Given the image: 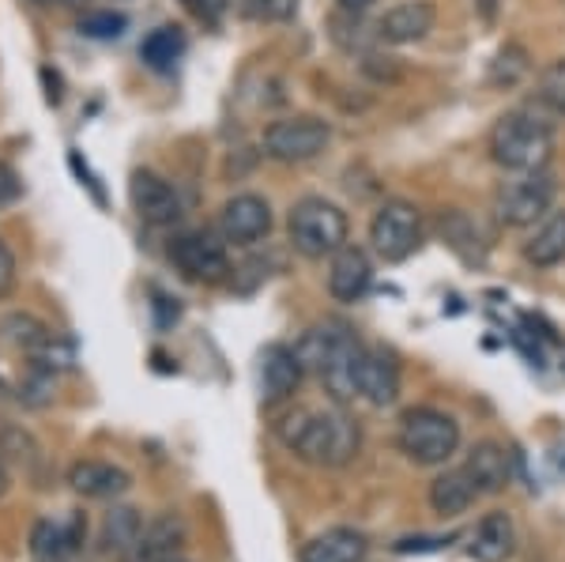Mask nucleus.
Here are the masks:
<instances>
[{
    "instance_id": "nucleus-10",
    "label": "nucleus",
    "mask_w": 565,
    "mask_h": 562,
    "mask_svg": "<svg viewBox=\"0 0 565 562\" xmlns=\"http://www.w3.org/2000/svg\"><path fill=\"white\" fill-rule=\"evenodd\" d=\"M302 359H298V351L290 343H268L257 359V385L264 407L287 404L302 385Z\"/></svg>"
},
{
    "instance_id": "nucleus-4",
    "label": "nucleus",
    "mask_w": 565,
    "mask_h": 562,
    "mask_svg": "<svg viewBox=\"0 0 565 562\" xmlns=\"http://www.w3.org/2000/svg\"><path fill=\"white\" fill-rule=\"evenodd\" d=\"M287 234H290V246L302 253L306 261H324L348 246L351 223L340 204L324 201V197H302V201L290 208Z\"/></svg>"
},
{
    "instance_id": "nucleus-17",
    "label": "nucleus",
    "mask_w": 565,
    "mask_h": 562,
    "mask_svg": "<svg viewBox=\"0 0 565 562\" xmlns=\"http://www.w3.org/2000/svg\"><path fill=\"white\" fill-rule=\"evenodd\" d=\"M68 487L84 498H95V502H109V498H121L129 491L132 476L109 460H76L68 468Z\"/></svg>"
},
{
    "instance_id": "nucleus-21",
    "label": "nucleus",
    "mask_w": 565,
    "mask_h": 562,
    "mask_svg": "<svg viewBox=\"0 0 565 562\" xmlns=\"http://www.w3.org/2000/svg\"><path fill=\"white\" fill-rule=\"evenodd\" d=\"M524 261L535 268H558L565 261V208H551L524 238Z\"/></svg>"
},
{
    "instance_id": "nucleus-28",
    "label": "nucleus",
    "mask_w": 565,
    "mask_h": 562,
    "mask_svg": "<svg viewBox=\"0 0 565 562\" xmlns=\"http://www.w3.org/2000/svg\"><path fill=\"white\" fill-rule=\"evenodd\" d=\"M125 31H129V15L114 12V8H103V12H87L84 20H79V34H87V39H98V42L121 39Z\"/></svg>"
},
{
    "instance_id": "nucleus-22",
    "label": "nucleus",
    "mask_w": 565,
    "mask_h": 562,
    "mask_svg": "<svg viewBox=\"0 0 565 562\" xmlns=\"http://www.w3.org/2000/svg\"><path fill=\"white\" fill-rule=\"evenodd\" d=\"M426 498H430V510L437 513V518H460V513H468L471 506L479 502V491L460 465V468H445L441 476H434Z\"/></svg>"
},
{
    "instance_id": "nucleus-11",
    "label": "nucleus",
    "mask_w": 565,
    "mask_h": 562,
    "mask_svg": "<svg viewBox=\"0 0 565 562\" xmlns=\"http://www.w3.org/2000/svg\"><path fill=\"white\" fill-rule=\"evenodd\" d=\"M271 223H276L271 204L257 193L231 197V201L223 204V212H218V231H223V238L231 242V246H257V242H264L271 234Z\"/></svg>"
},
{
    "instance_id": "nucleus-5",
    "label": "nucleus",
    "mask_w": 565,
    "mask_h": 562,
    "mask_svg": "<svg viewBox=\"0 0 565 562\" xmlns=\"http://www.w3.org/2000/svg\"><path fill=\"white\" fill-rule=\"evenodd\" d=\"M554 193H558V181H554L551 170H527V174L501 181L494 197L498 223L527 231V226H535L554 208Z\"/></svg>"
},
{
    "instance_id": "nucleus-38",
    "label": "nucleus",
    "mask_w": 565,
    "mask_h": 562,
    "mask_svg": "<svg viewBox=\"0 0 565 562\" xmlns=\"http://www.w3.org/2000/svg\"><path fill=\"white\" fill-rule=\"evenodd\" d=\"M167 562H189V559H181V555H178V559H167Z\"/></svg>"
},
{
    "instance_id": "nucleus-8",
    "label": "nucleus",
    "mask_w": 565,
    "mask_h": 562,
    "mask_svg": "<svg viewBox=\"0 0 565 562\" xmlns=\"http://www.w3.org/2000/svg\"><path fill=\"white\" fill-rule=\"evenodd\" d=\"M170 261L185 279L193 284H226L231 279V257H226V246L207 231H185L170 242Z\"/></svg>"
},
{
    "instance_id": "nucleus-34",
    "label": "nucleus",
    "mask_w": 565,
    "mask_h": 562,
    "mask_svg": "<svg viewBox=\"0 0 565 562\" xmlns=\"http://www.w3.org/2000/svg\"><path fill=\"white\" fill-rule=\"evenodd\" d=\"M370 4H373V0H340L343 12H366Z\"/></svg>"
},
{
    "instance_id": "nucleus-33",
    "label": "nucleus",
    "mask_w": 565,
    "mask_h": 562,
    "mask_svg": "<svg viewBox=\"0 0 565 562\" xmlns=\"http://www.w3.org/2000/svg\"><path fill=\"white\" fill-rule=\"evenodd\" d=\"M189 8L200 15V20H207V23H215L218 15L226 12V0H185Z\"/></svg>"
},
{
    "instance_id": "nucleus-15",
    "label": "nucleus",
    "mask_w": 565,
    "mask_h": 562,
    "mask_svg": "<svg viewBox=\"0 0 565 562\" xmlns=\"http://www.w3.org/2000/svg\"><path fill=\"white\" fill-rule=\"evenodd\" d=\"M468 555L476 562H509L516 555V524L505 510L482 513L468 537Z\"/></svg>"
},
{
    "instance_id": "nucleus-30",
    "label": "nucleus",
    "mask_w": 565,
    "mask_h": 562,
    "mask_svg": "<svg viewBox=\"0 0 565 562\" xmlns=\"http://www.w3.org/2000/svg\"><path fill=\"white\" fill-rule=\"evenodd\" d=\"M245 20H260V23H276L290 20L298 8V0H238Z\"/></svg>"
},
{
    "instance_id": "nucleus-9",
    "label": "nucleus",
    "mask_w": 565,
    "mask_h": 562,
    "mask_svg": "<svg viewBox=\"0 0 565 562\" xmlns=\"http://www.w3.org/2000/svg\"><path fill=\"white\" fill-rule=\"evenodd\" d=\"M354 389L359 396L373 407H392L399 401V389H404V374H399V359L392 356L381 343H366L354 367Z\"/></svg>"
},
{
    "instance_id": "nucleus-24",
    "label": "nucleus",
    "mask_w": 565,
    "mask_h": 562,
    "mask_svg": "<svg viewBox=\"0 0 565 562\" xmlns=\"http://www.w3.org/2000/svg\"><path fill=\"white\" fill-rule=\"evenodd\" d=\"M441 238L449 242V246L457 250L460 257H468V261L482 257V246H487V238H482L479 223L471 220V215L463 212V208H449V212L441 215Z\"/></svg>"
},
{
    "instance_id": "nucleus-36",
    "label": "nucleus",
    "mask_w": 565,
    "mask_h": 562,
    "mask_svg": "<svg viewBox=\"0 0 565 562\" xmlns=\"http://www.w3.org/2000/svg\"><path fill=\"white\" fill-rule=\"evenodd\" d=\"M34 4H42V8H50V4H68V0H34Z\"/></svg>"
},
{
    "instance_id": "nucleus-1",
    "label": "nucleus",
    "mask_w": 565,
    "mask_h": 562,
    "mask_svg": "<svg viewBox=\"0 0 565 562\" xmlns=\"http://www.w3.org/2000/svg\"><path fill=\"white\" fill-rule=\"evenodd\" d=\"M279 442L295 453L298 460L317 468H343L359 457L362 431L359 423L335 407H295L276 423Z\"/></svg>"
},
{
    "instance_id": "nucleus-37",
    "label": "nucleus",
    "mask_w": 565,
    "mask_h": 562,
    "mask_svg": "<svg viewBox=\"0 0 565 562\" xmlns=\"http://www.w3.org/2000/svg\"><path fill=\"white\" fill-rule=\"evenodd\" d=\"M8 396V382H4V374H0V401Z\"/></svg>"
},
{
    "instance_id": "nucleus-13",
    "label": "nucleus",
    "mask_w": 565,
    "mask_h": 562,
    "mask_svg": "<svg viewBox=\"0 0 565 562\" xmlns=\"http://www.w3.org/2000/svg\"><path fill=\"white\" fill-rule=\"evenodd\" d=\"M328 295L335 303H362L373 287V261L362 246H343L335 257H328Z\"/></svg>"
},
{
    "instance_id": "nucleus-18",
    "label": "nucleus",
    "mask_w": 565,
    "mask_h": 562,
    "mask_svg": "<svg viewBox=\"0 0 565 562\" xmlns=\"http://www.w3.org/2000/svg\"><path fill=\"white\" fill-rule=\"evenodd\" d=\"M463 473L471 476L479 498L498 495V491H505L509 479H513V457H509L505 446H498V442H479V446H471L468 460H463Z\"/></svg>"
},
{
    "instance_id": "nucleus-14",
    "label": "nucleus",
    "mask_w": 565,
    "mask_h": 562,
    "mask_svg": "<svg viewBox=\"0 0 565 562\" xmlns=\"http://www.w3.org/2000/svg\"><path fill=\"white\" fill-rule=\"evenodd\" d=\"M434 23H437L434 0H404V4H392L377 20V39L388 45H415L434 31Z\"/></svg>"
},
{
    "instance_id": "nucleus-2",
    "label": "nucleus",
    "mask_w": 565,
    "mask_h": 562,
    "mask_svg": "<svg viewBox=\"0 0 565 562\" xmlns=\"http://www.w3.org/2000/svg\"><path fill=\"white\" fill-rule=\"evenodd\" d=\"M490 159L509 174H527V170H546L554 151V129L546 117L535 110H509L501 114L490 129Z\"/></svg>"
},
{
    "instance_id": "nucleus-31",
    "label": "nucleus",
    "mask_w": 565,
    "mask_h": 562,
    "mask_svg": "<svg viewBox=\"0 0 565 562\" xmlns=\"http://www.w3.org/2000/svg\"><path fill=\"white\" fill-rule=\"evenodd\" d=\"M15 291V257L8 250V242L0 238V298H8Z\"/></svg>"
},
{
    "instance_id": "nucleus-19",
    "label": "nucleus",
    "mask_w": 565,
    "mask_h": 562,
    "mask_svg": "<svg viewBox=\"0 0 565 562\" xmlns=\"http://www.w3.org/2000/svg\"><path fill=\"white\" fill-rule=\"evenodd\" d=\"M84 537H87V521L79 513L68 521L45 518L31 529V555L39 562H65L84 543Z\"/></svg>"
},
{
    "instance_id": "nucleus-35",
    "label": "nucleus",
    "mask_w": 565,
    "mask_h": 562,
    "mask_svg": "<svg viewBox=\"0 0 565 562\" xmlns=\"http://www.w3.org/2000/svg\"><path fill=\"white\" fill-rule=\"evenodd\" d=\"M8 487H12V473H8L4 457H0V498H4V495H8Z\"/></svg>"
},
{
    "instance_id": "nucleus-23",
    "label": "nucleus",
    "mask_w": 565,
    "mask_h": 562,
    "mask_svg": "<svg viewBox=\"0 0 565 562\" xmlns=\"http://www.w3.org/2000/svg\"><path fill=\"white\" fill-rule=\"evenodd\" d=\"M140 532H143V513L132 510V506H114L103 521V551L117 562H129Z\"/></svg>"
},
{
    "instance_id": "nucleus-27",
    "label": "nucleus",
    "mask_w": 565,
    "mask_h": 562,
    "mask_svg": "<svg viewBox=\"0 0 565 562\" xmlns=\"http://www.w3.org/2000/svg\"><path fill=\"white\" fill-rule=\"evenodd\" d=\"M527 68H532V65H527V50H524V45H516V42H509V45H501L494 65H490V84H494V87H516L527 76Z\"/></svg>"
},
{
    "instance_id": "nucleus-32",
    "label": "nucleus",
    "mask_w": 565,
    "mask_h": 562,
    "mask_svg": "<svg viewBox=\"0 0 565 562\" xmlns=\"http://www.w3.org/2000/svg\"><path fill=\"white\" fill-rule=\"evenodd\" d=\"M15 197H20V178H15V170L8 167L4 159H0V208L12 204Z\"/></svg>"
},
{
    "instance_id": "nucleus-3",
    "label": "nucleus",
    "mask_w": 565,
    "mask_h": 562,
    "mask_svg": "<svg viewBox=\"0 0 565 562\" xmlns=\"http://www.w3.org/2000/svg\"><path fill=\"white\" fill-rule=\"evenodd\" d=\"M460 423L441 407H407L399 415L396 446L418 468H445L460 453Z\"/></svg>"
},
{
    "instance_id": "nucleus-20",
    "label": "nucleus",
    "mask_w": 565,
    "mask_h": 562,
    "mask_svg": "<svg viewBox=\"0 0 565 562\" xmlns=\"http://www.w3.org/2000/svg\"><path fill=\"white\" fill-rule=\"evenodd\" d=\"M370 540L359 529H328L302 543L298 562H366Z\"/></svg>"
},
{
    "instance_id": "nucleus-16",
    "label": "nucleus",
    "mask_w": 565,
    "mask_h": 562,
    "mask_svg": "<svg viewBox=\"0 0 565 562\" xmlns=\"http://www.w3.org/2000/svg\"><path fill=\"white\" fill-rule=\"evenodd\" d=\"M185 521H181V513L167 510L159 513V518L143 521V532L140 540H136V551L129 562H167V559H178L181 548H185Z\"/></svg>"
},
{
    "instance_id": "nucleus-26",
    "label": "nucleus",
    "mask_w": 565,
    "mask_h": 562,
    "mask_svg": "<svg viewBox=\"0 0 565 562\" xmlns=\"http://www.w3.org/2000/svg\"><path fill=\"white\" fill-rule=\"evenodd\" d=\"M0 337H4V343H12V348H20L23 356H34V351H39L42 343L53 337V332L45 329L39 317L12 314V317H4V321H0Z\"/></svg>"
},
{
    "instance_id": "nucleus-6",
    "label": "nucleus",
    "mask_w": 565,
    "mask_h": 562,
    "mask_svg": "<svg viewBox=\"0 0 565 562\" xmlns=\"http://www.w3.org/2000/svg\"><path fill=\"white\" fill-rule=\"evenodd\" d=\"M370 242L385 265L415 257L423 246V212L412 201H385L370 220Z\"/></svg>"
},
{
    "instance_id": "nucleus-7",
    "label": "nucleus",
    "mask_w": 565,
    "mask_h": 562,
    "mask_svg": "<svg viewBox=\"0 0 565 562\" xmlns=\"http://www.w3.org/2000/svg\"><path fill=\"white\" fill-rule=\"evenodd\" d=\"M332 140V125L321 121L313 114H295V117H279L264 129V156L282 162V167H295V162L317 159Z\"/></svg>"
},
{
    "instance_id": "nucleus-12",
    "label": "nucleus",
    "mask_w": 565,
    "mask_h": 562,
    "mask_svg": "<svg viewBox=\"0 0 565 562\" xmlns=\"http://www.w3.org/2000/svg\"><path fill=\"white\" fill-rule=\"evenodd\" d=\"M129 201L148 226H174L181 220V197L154 170H136L129 181Z\"/></svg>"
},
{
    "instance_id": "nucleus-25",
    "label": "nucleus",
    "mask_w": 565,
    "mask_h": 562,
    "mask_svg": "<svg viewBox=\"0 0 565 562\" xmlns=\"http://www.w3.org/2000/svg\"><path fill=\"white\" fill-rule=\"evenodd\" d=\"M185 53V34L178 31V26H159V31H151L148 39L140 42V57L143 65L154 68V72H167L174 68V61Z\"/></svg>"
},
{
    "instance_id": "nucleus-29",
    "label": "nucleus",
    "mask_w": 565,
    "mask_h": 562,
    "mask_svg": "<svg viewBox=\"0 0 565 562\" xmlns=\"http://www.w3.org/2000/svg\"><path fill=\"white\" fill-rule=\"evenodd\" d=\"M535 98H540L543 106H551L554 114H565V57L551 61V65L540 72Z\"/></svg>"
}]
</instances>
